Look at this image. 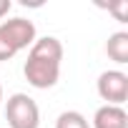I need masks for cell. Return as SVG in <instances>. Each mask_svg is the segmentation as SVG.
Wrapping results in <instances>:
<instances>
[{
    "label": "cell",
    "instance_id": "cell-1",
    "mask_svg": "<svg viewBox=\"0 0 128 128\" xmlns=\"http://www.w3.org/2000/svg\"><path fill=\"white\" fill-rule=\"evenodd\" d=\"M60 60H63V43L58 38L53 35L35 38V43L28 50V60L23 66L25 80L38 90L53 88L60 78Z\"/></svg>",
    "mask_w": 128,
    "mask_h": 128
},
{
    "label": "cell",
    "instance_id": "cell-2",
    "mask_svg": "<svg viewBox=\"0 0 128 128\" xmlns=\"http://www.w3.org/2000/svg\"><path fill=\"white\" fill-rule=\"evenodd\" d=\"M38 38L35 23L28 18H10L0 23V60H10L15 53L30 48Z\"/></svg>",
    "mask_w": 128,
    "mask_h": 128
},
{
    "label": "cell",
    "instance_id": "cell-3",
    "mask_svg": "<svg viewBox=\"0 0 128 128\" xmlns=\"http://www.w3.org/2000/svg\"><path fill=\"white\" fill-rule=\"evenodd\" d=\"M5 120L10 128H38L40 108L28 93H13L5 100Z\"/></svg>",
    "mask_w": 128,
    "mask_h": 128
},
{
    "label": "cell",
    "instance_id": "cell-4",
    "mask_svg": "<svg viewBox=\"0 0 128 128\" xmlns=\"http://www.w3.org/2000/svg\"><path fill=\"white\" fill-rule=\"evenodd\" d=\"M96 88L106 106H123L128 100V76L123 70H103Z\"/></svg>",
    "mask_w": 128,
    "mask_h": 128
},
{
    "label": "cell",
    "instance_id": "cell-5",
    "mask_svg": "<svg viewBox=\"0 0 128 128\" xmlns=\"http://www.w3.org/2000/svg\"><path fill=\"white\" fill-rule=\"evenodd\" d=\"M90 128H128V113L123 106H100L93 116Z\"/></svg>",
    "mask_w": 128,
    "mask_h": 128
},
{
    "label": "cell",
    "instance_id": "cell-6",
    "mask_svg": "<svg viewBox=\"0 0 128 128\" xmlns=\"http://www.w3.org/2000/svg\"><path fill=\"white\" fill-rule=\"evenodd\" d=\"M106 53L110 60H116L118 66H123V63H128V33L126 30H118L108 38L106 43Z\"/></svg>",
    "mask_w": 128,
    "mask_h": 128
},
{
    "label": "cell",
    "instance_id": "cell-7",
    "mask_svg": "<svg viewBox=\"0 0 128 128\" xmlns=\"http://www.w3.org/2000/svg\"><path fill=\"white\" fill-rule=\"evenodd\" d=\"M55 128H90V123L80 110H63L55 120Z\"/></svg>",
    "mask_w": 128,
    "mask_h": 128
},
{
    "label": "cell",
    "instance_id": "cell-8",
    "mask_svg": "<svg viewBox=\"0 0 128 128\" xmlns=\"http://www.w3.org/2000/svg\"><path fill=\"white\" fill-rule=\"evenodd\" d=\"M108 10L116 13V18H118L120 23H126V20H128V0H118L116 5H108Z\"/></svg>",
    "mask_w": 128,
    "mask_h": 128
},
{
    "label": "cell",
    "instance_id": "cell-9",
    "mask_svg": "<svg viewBox=\"0 0 128 128\" xmlns=\"http://www.w3.org/2000/svg\"><path fill=\"white\" fill-rule=\"evenodd\" d=\"M10 8H13V3H10V0H0V20H3V18L10 13Z\"/></svg>",
    "mask_w": 128,
    "mask_h": 128
},
{
    "label": "cell",
    "instance_id": "cell-10",
    "mask_svg": "<svg viewBox=\"0 0 128 128\" xmlns=\"http://www.w3.org/2000/svg\"><path fill=\"white\" fill-rule=\"evenodd\" d=\"M0 106H3V86H0Z\"/></svg>",
    "mask_w": 128,
    "mask_h": 128
}]
</instances>
